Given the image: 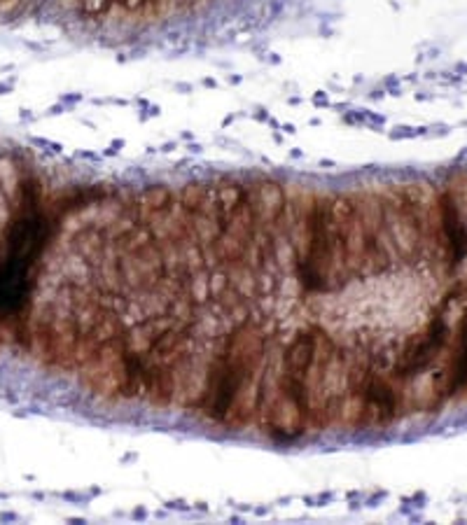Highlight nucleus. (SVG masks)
Masks as SVG:
<instances>
[{
  "mask_svg": "<svg viewBox=\"0 0 467 525\" xmlns=\"http://www.w3.org/2000/svg\"><path fill=\"white\" fill-rule=\"evenodd\" d=\"M409 409L406 385L374 364L364 350L346 355V388L341 422L362 430H381Z\"/></svg>",
  "mask_w": 467,
  "mask_h": 525,
  "instance_id": "2",
  "label": "nucleus"
},
{
  "mask_svg": "<svg viewBox=\"0 0 467 525\" xmlns=\"http://www.w3.org/2000/svg\"><path fill=\"white\" fill-rule=\"evenodd\" d=\"M448 341H451L448 320L444 311H437L423 329H418L402 343V348L395 355L391 373L409 388L416 378H421L437 364L442 353H446Z\"/></svg>",
  "mask_w": 467,
  "mask_h": 525,
  "instance_id": "3",
  "label": "nucleus"
},
{
  "mask_svg": "<svg viewBox=\"0 0 467 525\" xmlns=\"http://www.w3.org/2000/svg\"><path fill=\"white\" fill-rule=\"evenodd\" d=\"M437 215H439L442 243L448 269H458L467 259V217L463 213L458 196L451 189L442 192L437 198Z\"/></svg>",
  "mask_w": 467,
  "mask_h": 525,
  "instance_id": "5",
  "label": "nucleus"
},
{
  "mask_svg": "<svg viewBox=\"0 0 467 525\" xmlns=\"http://www.w3.org/2000/svg\"><path fill=\"white\" fill-rule=\"evenodd\" d=\"M446 350L448 358L444 367L433 373L428 383V392L418 402V409H423V411H439L448 400L467 392V311L458 322L456 341Z\"/></svg>",
  "mask_w": 467,
  "mask_h": 525,
  "instance_id": "4",
  "label": "nucleus"
},
{
  "mask_svg": "<svg viewBox=\"0 0 467 525\" xmlns=\"http://www.w3.org/2000/svg\"><path fill=\"white\" fill-rule=\"evenodd\" d=\"M269 334L260 322L241 320L220 343L203 373L194 406L215 425L245 427L257 413L264 383Z\"/></svg>",
  "mask_w": 467,
  "mask_h": 525,
  "instance_id": "1",
  "label": "nucleus"
}]
</instances>
